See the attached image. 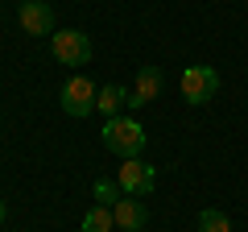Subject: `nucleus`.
Returning a JSON list of instances; mask_svg holds the SVG:
<instances>
[{
	"label": "nucleus",
	"mask_w": 248,
	"mask_h": 232,
	"mask_svg": "<svg viewBox=\"0 0 248 232\" xmlns=\"http://www.w3.org/2000/svg\"><path fill=\"white\" fill-rule=\"evenodd\" d=\"M199 232H232V220L219 207H203L199 212Z\"/></svg>",
	"instance_id": "nucleus-11"
},
{
	"label": "nucleus",
	"mask_w": 248,
	"mask_h": 232,
	"mask_svg": "<svg viewBox=\"0 0 248 232\" xmlns=\"http://www.w3.org/2000/svg\"><path fill=\"white\" fill-rule=\"evenodd\" d=\"M50 50L62 66H83L91 58V37L83 29H54L50 33Z\"/></svg>",
	"instance_id": "nucleus-4"
},
{
	"label": "nucleus",
	"mask_w": 248,
	"mask_h": 232,
	"mask_svg": "<svg viewBox=\"0 0 248 232\" xmlns=\"http://www.w3.org/2000/svg\"><path fill=\"white\" fill-rule=\"evenodd\" d=\"M124 104H128V91H124L120 83H104L99 96H95V112H104V120H112Z\"/></svg>",
	"instance_id": "nucleus-9"
},
{
	"label": "nucleus",
	"mask_w": 248,
	"mask_h": 232,
	"mask_svg": "<svg viewBox=\"0 0 248 232\" xmlns=\"http://www.w3.org/2000/svg\"><path fill=\"white\" fill-rule=\"evenodd\" d=\"M178 91H182V99L186 104H207V99L215 96V91H219V71H215V66H186L182 71V79H178Z\"/></svg>",
	"instance_id": "nucleus-3"
},
{
	"label": "nucleus",
	"mask_w": 248,
	"mask_h": 232,
	"mask_svg": "<svg viewBox=\"0 0 248 232\" xmlns=\"http://www.w3.org/2000/svg\"><path fill=\"white\" fill-rule=\"evenodd\" d=\"M4 215H9V207H4V203H0V224H4Z\"/></svg>",
	"instance_id": "nucleus-13"
},
{
	"label": "nucleus",
	"mask_w": 248,
	"mask_h": 232,
	"mask_svg": "<svg viewBox=\"0 0 248 232\" xmlns=\"http://www.w3.org/2000/svg\"><path fill=\"white\" fill-rule=\"evenodd\" d=\"M17 21H21V29L29 37H50L54 33V9L46 0H25L17 9Z\"/></svg>",
	"instance_id": "nucleus-6"
},
{
	"label": "nucleus",
	"mask_w": 248,
	"mask_h": 232,
	"mask_svg": "<svg viewBox=\"0 0 248 232\" xmlns=\"http://www.w3.org/2000/svg\"><path fill=\"white\" fill-rule=\"evenodd\" d=\"M112 228H116L112 207H104V203H95L87 215H83V232H112Z\"/></svg>",
	"instance_id": "nucleus-10"
},
{
	"label": "nucleus",
	"mask_w": 248,
	"mask_h": 232,
	"mask_svg": "<svg viewBox=\"0 0 248 232\" xmlns=\"http://www.w3.org/2000/svg\"><path fill=\"white\" fill-rule=\"evenodd\" d=\"M116 182H120L124 195L145 199L153 187H157V170H153L149 162H141V158H128V162H120V170H116Z\"/></svg>",
	"instance_id": "nucleus-5"
},
{
	"label": "nucleus",
	"mask_w": 248,
	"mask_h": 232,
	"mask_svg": "<svg viewBox=\"0 0 248 232\" xmlns=\"http://www.w3.org/2000/svg\"><path fill=\"white\" fill-rule=\"evenodd\" d=\"M95 96H99V87L87 79V75H71V79L58 87V104H62V112L75 116V120H83V116L95 112Z\"/></svg>",
	"instance_id": "nucleus-2"
},
{
	"label": "nucleus",
	"mask_w": 248,
	"mask_h": 232,
	"mask_svg": "<svg viewBox=\"0 0 248 232\" xmlns=\"http://www.w3.org/2000/svg\"><path fill=\"white\" fill-rule=\"evenodd\" d=\"M91 191H95V199L104 207H112L116 199H124V191H120V182H116V179H95V187H91Z\"/></svg>",
	"instance_id": "nucleus-12"
},
{
	"label": "nucleus",
	"mask_w": 248,
	"mask_h": 232,
	"mask_svg": "<svg viewBox=\"0 0 248 232\" xmlns=\"http://www.w3.org/2000/svg\"><path fill=\"white\" fill-rule=\"evenodd\" d=\"M112 220H116L120 232H141L145 224H149V212H145V203L137 195H124V199L112 203Z\"/></svg>",
	"instance_id": "nucleus-8"
},
{
	"label": "nucleus",
	"mask_w": 248,
	"mask_h": 232,
	"mask_svg": "<svg viewBox=\"0 0 248 232\" xmlns=\"http://www.w3.org/2000/svg\"><path fill=\"white\" fill-rule=\"evenodd\" d=\"M145 141H149V133H145L141 120H133V116H112V120H104V145H108L120 162L141 158Z\"/></svg>",
	"instance_id": "nucleus-1"
},
{
	"label": "nucleus",
	"mask_w": 248,
	"mask_h": 232,
	"mask_svg": "<svg viewBox=\"0 0 248 232\" xmlns=\"http://www.w3.org/2000/svg\"><path fill=\"white\" fill-rule=\"evenodd\" d=\"M161 83H166V75H161V66H141L137 71V83L128 87V104L124 108H145V104H153L157 99V91H161Z\"/></svg>",
	"instance_id": "nucleus-7"
}]
</instances>
